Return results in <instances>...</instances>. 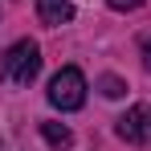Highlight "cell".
Returning <instances> with one entry per match:
<instances>
[{
  "instance_id": "obj_1",
  "label": "cell",
  "mask_w": 151,
  "mask_h": 151,
  "mask_svg": "<svg viewBox=\"0 0 151 151\" xmlns=\"http://www.w3.org/2000/svg\"><path fill=\"white\" fill-rule=\"evenodd\" d=\"M49 102L57 110H78L86 102V78H82L78 65H65L49 78Z\"/></svg>"
},
{
  "instance_id": "obj_5",
  "label": "cell",
  "mask_w": 151,
  "mask_h": 151,
  "mask_svg": "<svg viewBox=\"0 0 151 151\" xmlns=\"http://www.w3.org/2000/svg\"><path fill=\"white\" fill-rule=\"evenodd\" d=\"M41 135H45V143H49V147H70V139H74V135H70V127H61V123H41Z\"/></svg>"
},
{
  "instance_id": "obj_3",
  "label": "cell",
  "mask_w": 151,
  "mask_h": 151,
  "mask_svg": "<svg viewBox=\"0 0 151 151\" xmlns=\"http://www.w3.org/2000/svg\"><path fill=\"white\" fill-rule=\"evenodd\" d=\"M119 135L127 143H147L151 139V123H147V110L143 106H131L123 119H119Z\"/></svg>"
},
{
  "instance_id": "obj_7",
  "label": "cell",
  "mask_w": 151,
  "mask_h": 151,
  "mask_svg": "<svg viewBox=\"0 0 151 151\" xmlns=\"http://www.w3.org/2000/svg\"><path fill=\"white\" fill-rule=\"evenodd\" d=\"M106 4H110L114 12H131V8H143L147 0H106Z\"/></svg>"
},
{
  "instance_id": "obj_4",
  "label": "cell",
  "mask_w": 151,
  "mask_h": 151,
  "mask_svg": "<svg viewBox=\"0 0 151 151\" xmlns=\"http://www.w3.org/2000/svg\"><path fill=\"white\" fill-rule=\"evenodd\" d=\"M37 17L45 25H70L74 21V4L70 0H37Z\"/></svg>"
},
{
  "instance_id": "obj_2",
  "label": "cell",
  "mask_w": 151,
  "mask_h": 151,
  "mask_svg": "<svg viewBox=\"0 0 151 151\" xmlns=\"http://www.w3.org/2000/svg\"><path fill=\"white\" fill-rule=\"evenodd\" d=\"M37 74H41V49H37V41L25 37V41H17L8 49V78L17 86H29Z\"/></svg>"
},
{
  "instance_id": "obj_6",
  "label": "cell",
  "mask_w": 151,
  "mask_h": 151,
  "mask_svg": "<svg viewBox=\"0 0 151 151\" xmlns=\"http://www.w3.org/2000/svg\"><path fill=\"white\" fill-rule=\"evenodd\" d=\"M98 86H102L106 98H123V94H127V82H123V78H114V74H102Z\"/></svg>"
},
{
  "instance_id": "obj_8",
  "label": "cell",
  "mask_w": 151,
  "mask_h": 151,
  "mask_svg": "<svg viewBox=\"0 0 151 151\" xmlns=\"http://www.w3.org/2000/svg\"><path fill=\"white\" fill-rule=\"evenodd\" d=\"M143 65H147V70H151V37H147V41H143Z\"/></svg>"
}]
</instances>
